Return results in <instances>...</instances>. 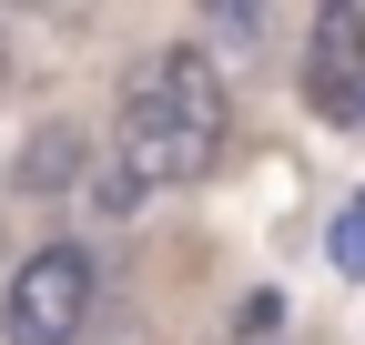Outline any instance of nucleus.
Returning <instances> with one entry per match:
<instances>
[{
	"instance_id": "7ed1b4c3",
	"label": "nucleus",
	"mask_w": 365,
	"mask_h": 345,
	"mask_svg": "<svg viewBox=\"0 0 365 345\" xmlns=\"http://www.w3.org/2000/svg\"><path fill=\"white\" fill-rule=\"evenodd\" d=\"M355 92H365V11L355 0H325L314 41H304V102L325 122H355Z\"/></svg>"
},
{
	"instance_id": "423d86ee",
	"label": "nucleus",
	"mask_w": 365,
	"mask_h": 345,
	"mask_svg": "<svg viewBox=\"0 0 365 345\" xmlns=\"http://www.w3.org/2000/svg\"><path fill=\"white\" fill-rule=\"evenodd\" d=\"M0 92H11V11H0Z\"/></svg>"
},
{
	"instance_id": "20e7f679",
	"label": "nucleus",
	"mask_w": 365,
	"mask_h": 345,
	"mask_svg": "<svg viewBox=\"0 0 365 345\" xmlns=\"http://www.w3.org/2000/svg\"><path fill=\"white\" fill-rule=\"evenodd\" d=\"M0 183H11V203H61L71 183H91V133H81L71 112L31 122V143L11 153V172H0Z\"/></svg>"
},
{
	"instance_id": "39448f33",
	"label": "nucleus",
	"mask_w": 365,
	"mask_h": 345,
	"mask_svg": "<svg viewBox=\"0 0 365 345\" xmlns=\"http://www.w3.org/2000/svg\"><path fill=\"white\" fill-rule=\"evenodd\" d=\"M335 264L365 284V193H355V213H345V224H335Z\"/></svg>"
},
{
	"instance_id": "f03ea898",
	"label": "nucleus",
	"mask_w": 365,
	"mask_h": 345,
	"mask_svg": "<svg viewBox=\"0 0 365 345\" xmlns=\"http://www.w3.org/2000/svg\"><path fill=\"white\" fill-rule=\"evenodd\" d=\"M91 254L81 244H41L21 254V274L0 284V345H71L91 325Z\"/></svg>"
},
{
	"instance_id": "6e6552de",
	"label": "nucleus",
	"mask_w": 365,
	"mask_h": 345,
	"mask_svg": "<svg viewBox=\"0 0 365 345\" xmlns=\"http://www.w3.org/2000/svg\"><path fill=\"white\" fill-rule=\"evenodd\" d=\"M21 11H71V0H21Z\"/></svg>"
},
{
	"instance_id": "f257e3e1",
	"label": "nucleus",
	"mask_w": 365,
	"mask_h": 345,
	"mask_svg": "<svg viewBox=\"0 0 365 345\" xmlns=\"http://www.w3.org/2000/svg\"><path fill=\"white\" fill-rule=\"evenodd\" d=\"M223 122H234V102H223V71L213 51H193V41H173V51L122 92L102 153H91V213H112V224H132L153 193L173 183H203L213 153H223Z\"/></svg>"
},
{
	"instance_id": "0eeeda50",
	"label": "nucleus",
	"mask_w": 365,
	"mask_h": 345,
	"mask_svg": "<svg viewBox=\"0 0 365 345\" xmlns=\"http://www.w3.org/2000/svg\"><path fill=\"white\" fill-rule=\"evenodd\" d=\"M213 11H223V21H254V11H264V0H213Z\"/></svg>"
},
{
	"instance_id": "1a4fd4ad",
	"label": "nucleus",
	"mask_w": 365,
	"mask_h": 345,
	"mask_svg": "<svg viewBox=\"0 0 365 345\" xmlns=\"http://www.w3.org/2000/svg\"><path fill=\"white\" fill-rule=\"evenodd\" d=\"M355 122H365V92H355Z\"/></svg>"
}]
</instances>
